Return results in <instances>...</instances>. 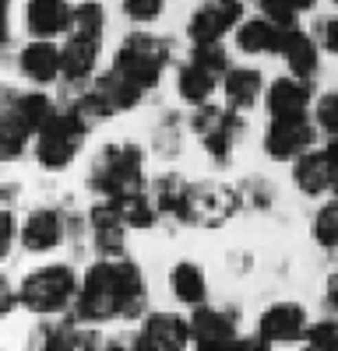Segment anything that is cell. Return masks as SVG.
Here are the masks:
<instances>
[{
	"label": "cell",
	"mask_w": 338,
	"mask_h": 351,
	"mask_svg": "<svg viewBox=\"0 0 338 351\" xmlns=\"http://www.w3.org/2000/svg\"><path fill=\"white\" fill-rule=\"evenodd\" d=\"M236 190L225 183H190L187 193V208H183V221L190 225H205V228H218L236 215Z\"/></svg>",
	"instance_id": "cell-9"
},
{
	"label": "cell",
	"mask_w": 338,
	"mask_h": 351,
	"mask_svg": "<svg viewBox=\"0 0 338 351\" xmlns=\"http://www.w3.org/2000/svg\"><path fill=\"white\" fill-rule=\"evenodd\" d=\"M328 351H338V341H335V344H331V348H328Z\"/></svg>",
	"instance_id": "cell-43"
},
{
	"label": "cell",
	"mask_w": 338,
	"mask_h": 351,
	"mask_svg": "<svg viewBox=\"0 0 338 351\" xmlns=\"http://www.w3.org/2000/svg\"><path fill=\"white\" fill-rule=\"evenodd\" d=\"M102 32H106V8L99 4V0H81V4H74V28H71V36L102 43Z\"/></svg>",
	"instance_id": "cell-28"
},
{
	"label": "cell",
	"mask_w": 338,
	"mask_h": 351,
	"mask_svg": "<svg viewBox=\"0 0 338 351\" xmlns=\"http://www.w3.org/2000/svg\"><path fill=\"white\" fill-rule=\"evenodd\" d=\"M89 186L106 200H124L131 193H145V152L131 141L106 144L92 162Z\"/></svg>",
	"instance_id": "cell-3"
},
{
	"label": "cell",
	"mask_w": 338,
	"mask_h": 351,
	"mask_svg": "<svg viewBox=\"0 0 338 351\" xmlns=\"http://www.w3.org/2000/svg\"><path fill=\"white\" fill-rule=\"evenodd\" d=\"M310 334V319L300 302H275L258 319V337L268 344H293Z\"/></svg>",
	"instance_id": "cell-15"
},
{
	"label": "cell",
	"mask_w": 338,
	"mask_h": 351,
	"mask_svg": "<svg viewBox=\"0 0 338 351\" xmlns=\"http://www.w3.org/2000/svg\"><path fill=\"white\" fill-rule=\"evenodd\" d=\"M258 8L264 18H271L282 28H296L300 14H310L317 8V0H258Z\"/></svg>",
	"instance_id": "cell-29"
},
{
	"label": "cell",
	"mask_w": 338,
	"mask_h": 351,
	"mask_svg": "<svg viewBox=\"0 0 338 351\" xmlns=\"http://www.w3.org/2000/svg\"><path fill=\"white\" fill-rule=\"evenodd\" d=\"M84 134H89V123L81 120V116L67 106V109H60L53 116V120L39 130V137H36V162H39V169H46V172H64L74 158H78V152H81V144H84Z\"/></svg>",
	"instance_id": "cell-6"
},
{
	"label": "cell",
	"mask_w": 338,
	"mask_h": 351,
	"mask_svg": "<svg viewBox=\"0 0 338 351\" xmlns=\"http://www.w3.org/2000/svg\"><path fill=\"white\" fill-rule=\"evenodd\" d=\"M286 32H289V28L275 25L271 18L250 14L236 28V49L243 56H271V53H282V39H286Z\"/></svg>",
	"instance_id": "cell-19"
},
{
	"label": "cell",
	"mask_w": 338,
	"mask_h": 351,
	"mask_svg": "<svg viewBox=\"0 0 338 351\" xmlns=\"http://www.w3.org/2000/svg\"><path fill=\"white\" fill-rule=\"evenodd\" d=\"M187 193H190V183H183L180 176H162L152 190V200L159 215H177L183 218V208H187Z\"/></svg>",
	"instance_id": "cell-26"
},
{
	"label": "cell",
	"mask_w": 338,
	"mask_h": 351,
	"mask_svg": "<svg viewBox=\"0 0 338 351\" xmlns=\"http://www.w3.org/2000/svg\"><path fill=\"white\" fill-rule=\"evenodd\" d=\"M328 302L338 313V271H331V278H328Z\"/></svg>",
	"instance_id": "cell-41"
},
{
	"label": "cell",
	"mask_w": 338,
	"mask_h": 351,
	"mask_svg": "<svg viewBox=\"0 0 338 351\" xmlns=\"http://www.w3.org/2000/svg\"><path fill=\"white\" fill-rule=\"evenodd\" d=\"M113 204H117V211H120L127 228H152L155 218H159V208H155L152 193H131V197L113 200Z\"/></svg>",
	"instance_id": "cell-27"
},
{
	"label": "cell",
	"mask_w": 338,
	"mask_h": 351,
	"mask_svg": "<svg viewBox=\"0 0 338 351\" xmlns=\"http://www.w3.org/2000/svg\"><path fill=\"white\" fill-rule=\"evenodd\" d=\"M314 123L335 141L338 137V88L335 92H324L317 102H314Z\"/></svg>",
	"instance_id": "cell-33"
},
{
	"label": "cell",
	"mask_w": 338,
	"mask_h": 351,
	"mask_svg": "<svg viewBox=\"0 0 338 351\" xmlns=\"http://www.w3.org/2000/svg\"><path fill=\"white\" fill-rule=\"evenodd\" d=\"M120 8L131 21L137 25H152L162 18V8H166V0H120Z\"/></svg>",
	"instance_id": "cell-34"
},
{
	"label": "cell",
	"mask_w": 338,
	"mask_h": 351,
	"mask_svg": "<svg viewBox=\"0 0 338 351\" xmlns=\"http://www.w3.org/2000/svg\"><path fill=\"white\" fill-rule=\"evenodd\" d=\"M18 74L32 84H53L64 77V46L46 39H28L18 49Z\"/></svg>",
	"instance_id": "cell-16"
},
{
	"label": "cell",
	"mask_w": 338,
	"mask_h": 351,
	"mask_svg": "<svg viewBox=\"0 0 338 351\" xmlns=\"http://www.w3.org/2000/svg\"><path fill=\"white\" fill-rule=\"evenodd\" d=\"M190 64H197V67H205L208 74H215V77H225L233 71V64H229V49H225L222 43L218 46H190V56H187Z\"/></svg>",
	"instance_id": "cell-31"
},
{
	"label": "cell",
	"mask_w": 338,
	"mask_h": 351,
	"mask_svg": "<svg viewBox=\"0 0 338 351\" xmlns=\"http://www.w3.org/2000/svg\"><path fill=\"white\" fill-rule=\"evenodd\" d=\"M268 348H271L268 341H261L258 334H254V337H236L229 351H268Z\"/></svg>",
	"instance_id": "cell-39"
},
{
	"label": "cell",
	"mask_w": 338,
	"mask_h": 351,
	"mask_svg": "<svg viewBox=\"0 0 338 351\" xmlns=\"http://www.w3.org/2000/svg\"><path fill=\"white\" fill-rule=\"evenodd\" d=\"M278 56L286 60V71L293 77L310 81V77L317 74V67H321V43L296 25V28H289V32H286V39H282V53Z\"/></svg>",
	"instance_id": "cell-21"
},
{
	"label": "cell",
	"mask_w": 338,
	"mask_h": 351,
	"mask_svg": "<svg viewBox=\"0 0 338 351\" xmlns=\"http://www.w3.org/2000/svg\"><path fill=\"white\" fill-rule=\"evenodd\" d=\"M328 162H331V193L338 197V137L335 141H328Z\"/></svg>",
	"instance_id": "cell-40"
},
{
	"label": "cell",
	"mask_w": 338,
	"mask_h": 351,
	"mask_svg": "<svg viewBox=\"0 0 338 351\" xmlns=\"http://www.w3.org/2000/svg\"><path fill=\"white\" fill-rule=\"evenodd\" d=\"M18 239L28 253H53L64 243V215L56 208H32L21 221Z\"/></svg>",
	"instance_id": "cell-17"
},
{
	"label": "cell",
	"mask_w": 338,
	"mask_h": 351,
	"mask_svg": "<svg viewBox=\"0 0 338 351\" xmlns=\"http://www.w3.org/2000/svg\"><path fill=\"white\" fill-rule=\"evenodd\" d=\"M293 183L300 186L303 197H324L331 193V162L324 148L306 152L303 158L293 162Z\"/></svg>",
	"instance_id": "cell-23"
},
{
	"label": "cell",
	"mask_w": 338,
	"mask_h": 351,
	"mask_svg": "<svg viewBox=\"0 0 338 351\" xmlns=\"http://www.w3.org/2000/svg\"><path fill=\"white\" fill-rule=\"evenodd\" d=\"M99 49H102V43H95V39L67 36L64 39V77L60 81L71 84V88H89L95 81Z\"/></svg>",
	"instance_id": "cell-20"
},
{
	"label": "cell",
	"mask_w": 338,
	"mask_h": 351,
	"mask_svg": "<svg viewBox=\"0 0 338 351\" xmlns=\"http://www.w3.org/2000/svg\"><path fill=\"white\" fill-rule=\"evenodd\" d=\"M14 236H21V228L14 225V215L4 211V215H0V256H8V253H11Z\"/></svg>",
	"instance_id": "cell-37"
},
{
	"label": "cell",
	"mask_w": 338,
	"mask_h": 351,
	"mask_svg": "<svg viewBox=\"0 0 338 351\" xmlns=\"http://www.w3.org/2000/svg\"><path fill=\"white\" fill-rule=\"evenodd\" d=\"M71 28H74V4L71 0H28L25 4L28 39L56 43L60 36H71Z\"/></svg>",
	"instance_id": "cell-11"
},
{
	"label": "cell",
	"mask_w": 338,
	"mask_h": 351,
	"mask_svg": "<svg viewBox=\"0 0 338 351\" xmlns=\"http://www.w3.org/2000/svg\"><path fill=\"white\" fill-rule=\"evenodd\" d=\"M215 88H218V77L215 74H208L205 67H197V64H180V71H177V95L183 99V102H190L194 109H201V106H208V99L215 95Z\"/></svg>",
	"instance_id": "cell-25"
},
{
	"label": "cell",
	"mask_w": 338,
	"mask_h": 351,
	"mask_svg": "<svg viewBox=\"0 0 338 351\" xmlns=\"http://www.w3.org/2000/svg\"><path fill=\"white\" fill-rule=\"evenodd\" d=\"M81 351H134V348L117 344V341H95V337H89V341H81Z\"/></svg>",
	"instance_id": "cell-38"
},
{
	"label": "cell",
	"mask_w": 338,
	"mask_h": 351,
	"mask_svg": "<svg viewBox=\"0 0 338 351\" xmlns=\"http://www.w3.org/2000/svg\"><path fill=\"white\" fill-rule=\"evenodd\" d=\"M169 288H173V295L190 306V309H201L208 302V281H205V267L194 260H180L169 267Z\"/></svg>",
	"instance_id": "cell-24"
},
{
	"label": "cell",
	"mask_w": 338,
	"mask_h": 351,
	"mask_svg": "<svg viewBox=\"0 0 338 351\" xmlns=\"http://www.w3.org/2000/svg\"><path fill=\"white\" fill-rule=\"evenodd\" d=\"M335 341H338V319H321V324H314L306 334V344H314L321 351H328Z\"/></svg>",
	"instance_id": "cell-35"
},
{
	"label": "cell",
	"mask_w": 338,
	"mask_h": 351,
	"mask_svg": "<svg viewBox=\"0 0 338 351\" xmlns=\"http://www.w3.org/2000/svg\"><path fill=\"white\" fill-rule=\"evenodd\" d=\"M169 60H173V43L137 28V32L124 36L117 56H113V71L131 77L141 92H152L162 81V71L169 67Z\"/></svg>",
	"instance_id": "cell-5"
},
{
	"label": "cell",
	"mask_w": 338,
	"mask_h": 351,
	"mask_svg": "<svg viewBox=\"0 0 338 351\" xmlns=\"http://www.w3.org/2000/svg\"><path fill=\"white\" fill-rule=\"evenodd\" d=\"M190 341L197 351H229L236 341V313L233 309H215L201 306L190 316Z\"/></svg>",
	"instance_id": "cell-12"
},
{
	"label": "cell",
	"mask_w": 338,
	"mask_h": 351,
	"mask_svg": "<svg viewBox=\"0 0 338 351\" xmlns=\"http://www.w3.org/2000/svg\"><path fill=\"white\" fill-rule=\"evenodd\" d=\"M36 351H81V341H78L71 324H46L39 330Z\"/></svg>",
	"instance_id": "cell-32"
},
{
	"label": "cell",
	"mask_w": 338,
	"mask_h": 351,
	"mask_svg": "<svg viewBox=\"0 0 338 351\" xmlns=\"http://www.w3.org/2000/svg\"><path fill=\"white\" fill-rule=\"evenodd\" d=\"M81 281L74 267L67 263H43V267L28 271L18 285V306H25L36 316H60L78 302Z\"/></svg>",
	"instance_id": "cell-4"
},
{
	"label": "cell",
	"mask_w": 338,
	"mask_h": 351,
	"mask_svg": "<svg viewBox=\"0 0 338 351\" xmlns=\"http://www.w3.org/2000/svg\"><path fill=\"white\" fill-rule=\"evenodd\" d=\"M317 43H321L324 53H335V56H338V14H331V18L321 21V28H317Z\"/></svg>",
	"instance_id": "cell-36"
},
{
	"label": "cell",
	"mask_w": 338,
	"mask_h": 351,
	"mask_svg": "<svg viewBox=\"0 0 338 351\" xmlns=\"http://www.w3.org/2000/svg\"><path fill=\"white\" fill-rule=\"evenodd\" d=\"M331 4H335V8H338V0H331Z\"/></svg>",
	"instance_id": "cell-44"
},
{
	"label": "cell",
	"mask_w": 338,
	"mask_h": 351,
	"mask_svg": "<svg viewBox=\"0 0 338 351\" xmlns=\"http://www.w3.org/2000/svg\"><path fill=\"white\" fill-rule=\"evenodd\" d=\"M317 123L310 116H300V120H268L264 127V152L275 162H296L306 152H314L317 144Z\"/></svg>",
	"instance_id": "cell-10"
},
{
	"label": "cell",
	"mask_w": 338,
	"mask_h": 351,
	"mask_svg": "<svg viewBox=\"0 0 338 351\" xmlns=\"http://www.w3.org/2000/svg\"><path fill=\"white\" fill-rule=\"evenodd\" d=\"M190 319L173 313H152L134 337V351H187Z\"/></svg>",
	"instance_id": "cell-13"
},
{
	"label": "cell",
	"mask_w": 338,
	"mask_h": 351,
	"mask_svg": "<svg viewBox=\"0 0 338 351\" xmlns=\"http://www.w3.org/2000/svg\"><path fill=\"white\" fill-rule=\"evenodd\" d=\"M148 302V285L137 263L131 260H95L81 278L74 316L81 324L106 319H137Z\"/></svg>",
	"instance_id": "cell-1"
},
{
	"label": "cell",
	"mask_w": 338,
	"mask_h": 351,
	"mask_svg": "<svg viewBox=\"0 0 338 351\" xmlns=\"http://www.w3.org/2000/svg\"><path fill=\"white\" fill-rule=\"evenodd\" d=\"M310 232H314V239H317L321 250L338 253V200L321 204L317 215H314V225H310Z\"/></svg>",
	"instance_id": "cell-30"
},
{
	"label": "cell",
	"mask_w": 338,
	"mask_h": 351,
	"mask_svg": "<svg viewBox=\"0 0 338 351\" xmlns=\"http://www.w3.org/2000/svg\"><path fill=\"white\" fill-rule=\"evenodd\" d=\"M89 221H92V243L99 250V260H124V218L117 211L113 200H99L95 208L89 211Z\"/></svg>",
	"instance_id": "cell-18"
},
{
	"label": "cell",
	"mask_w": 338,
	"mask_h": 351,
	"mask_svg": "<svg viewBox=\"0 0 338 351\" xmlns=\"http://www.w3.org/2000/svg\"><path fill=\"white\" fill-rule=\"evenodd\" d=\"M310 102H314V84L293 74L275 77L264 92V109L271 120H300L310 112Z\"/></svg>",
	"instance_id": "cell-14"
},
{
	"label": "cell",
	"mask_w": 338,
	"mask_h": 351,
	"mask_svg": "<svg viewBox=\"0 0 338 351\" xmlns=\"http://www.w3.org/2000/svg\"><path fill=\"white\" fill-rule=\"evenodd\" d=\"M60 112L46 92H8L4 95V120H0V152L4 158H21L36 148L39 130Z\"/></svg>",
	"instance_id": "cell-2"
},
{
	"label": "cell",
	"mask_w": 338,
	"mask_h": 351,
	"mask_svg": "<svg viewBox=\"0 0 338 351\" xmlns=\"http://www.w3.org/2000/svg\"><path fill=\"white\" fill-rule=\"evenodd\" d=\"M190 127H194L197 141L205 144V152L218 165H225V162H229V155H233L236 130L243 123H240V112H233L229 106H201V109H194Z\"/></svg>",
	"instance_id": "cell-8"
},
{
	"label": "cell",
	"mask_w": 338,
	"mask_h": 351,
	"mask_svg": "<svg viewBox=\"0 0 338 351\" xmlns=\"http://www.w3.org/2000/svg\"><path fill=\"white\" fill-rule=\"evenodd\" d=\"M264 74L258 67H233L229 74L222 77V95H225V106L233 112H247L254 109L261 99H264Z\"/></svg>",
	"instance_id": "cell-22"
},
{
	"label": "cell",
	"mask_w": 338,
	"mask_h": 351,
	"mask_svg": "<svg viewBox=\"0 0 338 351\" xmlns=\"http://www.w3.org/2000/svg\"><path fill=\"white\" fill-rule=\"evenodd\" d=\"M300 351H321V348H314V344H303Z\"/></svg>",
	"instance_id": "cell-42"
},
{
	"label": "cell",
	"mask_w": 338,
	"mask_h": 351,
	"mask_svg": "<svg viewBox=\"0 0 338 351\" xmlns=\"http://www.w3.org/2000/svg\"><path fill=\"white\" fill-rule=\"evenodd\" d=\"M243 18V0H201L187 18V39L190 46H218L229 32L236 36Z\"/></svg>",
	"instance_id": "cell-7"
}]
</instances>
